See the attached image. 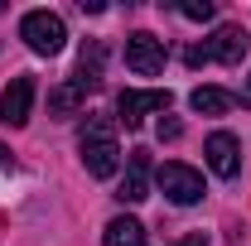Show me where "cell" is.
<instances>
[{"instance_id":"obj_11","label":"cell","mask_w":251,"mask_h":246,"mask_svg":"<svg viewBox=\"0 0 251 246\" xmlns=\"http://www.w3.org/2000/svg\"><path fill=\"white\" fill-rule=\"evenodd\" d=\"M101 246H145V227H140L135 217H111Z\"/></svg>"},{"instance_id":"obj_4","label":"cell","mask_w":251,"mask_h":246,"mask_svg":"<svg viewBox=\"0 0 251 246\" xmlns=\"http://www.w3.org/2000/svg\"><path fill=\"white\" fill-rule=\"evenodd\" d=\"M155 184L164 188V198H169V203H179V208H193V203L203 198V174H198V169H188V164H179V159L159 164V169H155Z\"/></svg>"},{"instance_id":"obj_5","label":"cell","mask_w":251,"mask_h":246,"mask_svg":"<svg viewBox=\"0 0 251 246\" xmlns=\"http://www.w3.org/2000/svg\"><path fill=\"white\" fill-rule=\"evenodd\" d=\"M126 68H130L135 77H155V73H164V39L135 29L130 39H126Z\"/></svg>"},{"instance_id":"obj_8","label":"cell","mask_w":251,"mask_h":246,"mask_svg":"<svg viewBox=\"0 0 251 246\" xmlns=\"http://www.w3.org/2000/svg\"><path fill=\"white\" fill-rule=\"evenodd\" d=\"M34 111V77H15L0 92V125H25Z\"/></svg>"},{"instance_id":"obj_1","label":"cell","mask_w":251,"mask_h":246,"mask_svg":"<svg viewBox=\"0 0 251 246\" xmlns=\"http://www.w3.org/2000/svg\"><path fill=\"white\" fill-rule=\"evenodd\" d=\"M77 150H82V164H87V174H92V179H111V174L121 169L116 125L106 121V116H87V125H82V140H77Z\"/></svg>"},{"instance_id":"obj_15","label":"cell","mask_w":251,"mask_h":246,"mask_svg":"<svg viewBox=\"0 0 251 246\" xmlns=\"http://www.w3.org/2000/svg\"><path fill=\"white\" fill-rule=\"evenodd\" d=\"M174 246H208V237H203V232H188L184 242H174Z\"/></svg>"},{"instance_id":"obj_9","label":"cell","mask_w":251,"mask_h":246,"mask_svg":"<svg viewBox=\"0 0 251 246\" xmlns=\"http://www.w3.org/2000/svg\"><path fill=\"white\" fill-rule=\"evenodd\" d=\"M116 198L121 203H145L150 198V188H145V150H130V174L121 179Z\"/></svg>"},{"instance_id":"obj_17","label":"cell","mask_w":251,"mask_h":246,"mask_svg":"<svg viewBox=\"0 0 251 246\" xmlns=\"http://www.w3.org/2000/svg\"><path fill=\"white\" fill-rule=\"evenodd\" d=\"M247 101H251V92H247Z\"/></svg>"},{"instance_id":"obj_6","label":"cell","mask_w":251,"mask_h":246,"mask_svg":"<svg viewBox=\"0 0 251 246\" xmlns=\"http://www.w3.org/2000/svg\"><path fill=\"white\" fill-rule=\"evenodd\" d=\"M164 106H169V92H159V87H126L116 97V111L126 125H140L150 111H164Z\"/></svg>"},{"instance_id":"obj_16","label":"cell","mask_w":251,"mask_h":246,"mask_svg":"<svg viewBox=\"0 0 251 246\" xmlns=\"http://www.w3.org/2000/svg\"><path fill=\"white\" fill-rule=\"evenodd\" d=\"M0 164H10V150H0Z\"/></svg>"},{"instance_id":"obj_10","label":"cell","mask_w":251,"mask_h":246,"mask_svg":"<svg viewBox=\"0 0 251 246\" xmlns=\"http://www.w3.org/2000/svg\"><path fill=\"white\" fill-rule=\"evenodd\" d=\"M232 101H237V97L222 92V87H193V97H188V106H193L198 116H222V111H232Z\"/></svg>"},{"instance_id":"obj_7","label":"cell","mask_w":251,"mask_h":246,"mask_svg":"<svg viewBox=\"0 0 251 246\" xmlns=\"http://www.w3.org/2000/svg\"><path fill=\"white\" fill-rule=\"evenodd\" d=\"M203 154H208V169H213L218 179H237V169H242V140H237V135L213 130L208 145H203Z\"/></svg>"},{"instance_id":"obj_13","label":"cell","mask_w":251,"mask_h":246,"mask_svg":"<svg viewBox=\"0 0 251 246\" xmlns=\"http://www.w3.org/2000/svg\"><path fill=\"white\" fill-rule=\"evenodd\" d=\"M179 15H184V20H198V25H208L218 10H213V0H184V5H179Z\"/></svg>"},{"instance_id":"obj_14","label":"cell","mask_w":251,"mask_h":246,"mask_svg":"<svg viewBox=\"0 0 251 246\" xmlns=\"http://www.w3.org/2000/svg\"><path fill=\"white\" fill-rule=\"evenodd\" d=\"M159 140H179V121H159Z\"/></svg>"},{"instance_id":"obj_2","label":"cell","mask_w":251,"mask_h":246,"mask_svg":"<svg viewBox=\"0 0 251 246\" xmlns=\"http://www.w3.org/2000/svg\"><path fill=\"white\" fill-rule=\"evenodd\" d=\"M242 53H247V29L242 25H222L208 44H193L184 53L188 68H203V63H242Z\"/></svg>"},{"instance_id":"obj_3","label":"cell","mask_w":251,"mask_h":246,"mask_svg":"<svg viewBox=\"0 0 251 246\" xmlns=\"http://www.w3.org/2000/svg\"><path fill=\"white\" fill-rule=\"evenodd\" d=\"M20 39L29 44L34 53L53 58V53L63 49V39H68V29H63V20L53 15V10H29V15L20 20Z\"/></svg>"},{"instance_id":"obj_12","label":"cell","mask_w":251,"mask_h":246,"mask_svg":"<svg viewBox=\"0 0 251 246\" xmlns=\"http://www.w3.org/2000/svg\"><path fill=\"white\" fill-rule=\"evenodd\" d=\"M82 101H87V87H77V82H63V87H53V92H49V111H53V116H73Z\"/></svg>"}]
</instances>
